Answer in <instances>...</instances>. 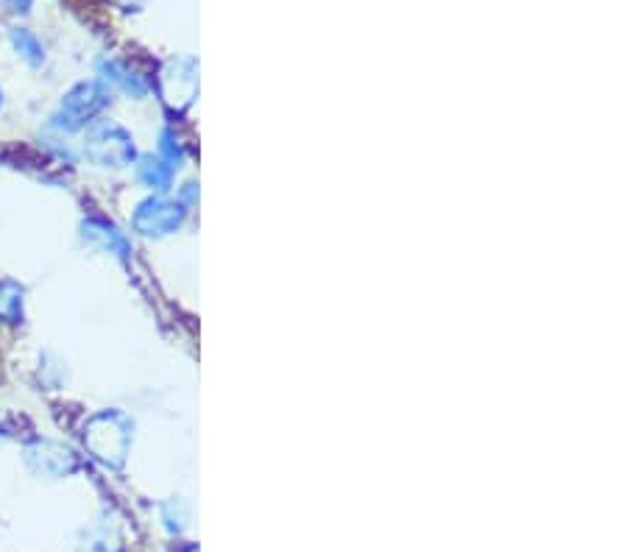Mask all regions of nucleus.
<instances>
[{"instance_id":"f257e3e1","label":"nucleus","mask_w":627,"mask_h":552,"mask_svg":"<svg viewBox=\"0 0 627 552\" xmlns=\"http://www.w3.org/2000/svg\"><path fill=\"white\" fill-rule=\"evenodd\" d=\"M131 444V424L126 416H120L118 410H107L98 416L89 419L84 424V446L93 452L95 461H101L107 466H123L126 452Z\"/></svg>"},{"instance_id":"f03ea898","label":"nucleus","mask_w":627,"mask_h":552,"mask_svg":"<svg viewBox=\"0 0 627 552\" xmlns=\"http://www.w3.org/2000/svg\"><path fill=\"white\" fill-rule=\"evenodd\" d=\"M112 96H109V87L104 82H82L73 89H67L65 98H62L60 109L51 120L60 131L73 134V131H82L93 123L104 109L109 107Z\"/></svg>"},{"instance_id":"7ed1b4c3","label":"nucleus","mask_w":627,"mask_h":552,"mask_svg":"<svg viewBox=\"0 0 627 552\" xmlns=\"http://www.w3.org/2000/svg\"><path fill=\"white\" fill-rule=\"evenodd\" d=\"M84 156L98 167H129L137 160L134 137L118 123H98L84 137Z\"/></svg>"},{"instance_id":"20e7f679","label":"nucleus","mask_w":627,"mask_h":552,"mask_svg":"<svg viewBox=\"0 0 627 552\" xmlns=\"http://www.w3.org/2000/svg\"><path fill=\"white\" fill-rule=\"evenodd\" d=\"M184 220H187V204L162 196L145 198L131 213V226L145 238H167L176 229H182Z\"/></svg>"},{"instance_id":"39448f33","label":"nucleus","mask_w":627,"mask_h":552,"mask_svg":"<svg viewBox=\"0 0 627 552\" xmlns=\"http://www.w3.org/2000/svg\"><path fill=\"white\" fill-rule=\"evenodd\" d=\"M156 87H160L162 104L173 112H182L193 104L198 89V65L196 59H171L162 65L160 78H156Z\"/></svg>"},{"instance_id":"423d86ee","label":"nucleus","mask_w":627,"mask_h":552,"mask_svg":"<svg viewBox=\"0 0 627 552\" xmlns=\"http://www.w3.org/2000/svg\"><path fill=\"white\" fill-rule=\"evenodd\" d=\"M82 238L84 243L93 246V249L104 251V255H112L118 260H126L129 257V240L126 235L120 232L118 226L109 224L104 218H87L82 224Z\"/></svg>"},{"instance_id":"0eeeda50","label":"nucleus","mask_w":627,"mask_h":552,"mask_svg":"<svg viewBox=\"0 0 627 552\" xmlns=\"http://www.w3.org/2000/svg\"><path fill=\"white\" fill-rule=\"evenodd\" d=\"M98 71H101V82L107 84V87H118L120 93H126V96L142 98L149 93V82H145V76H140V71L131 67L129 62L104 59L101 65H98Z\"/></svg>"},{"instance_id":"6e6552de","label":"nucleus","mask_w":627,"mask_h":552,"mask_svg":"<svg viewBox=\"0 0 627 552\" xmlns=\"http://www.w3.org/2000/svg\"><path fill=\"white\" fill-rule=\"evenodd\" d=\"M25 455H29V464L42 475L62 477L76 469V457L56 444H34Z\"/></svg>"},{"instance_id":"1a4fd4ad","label":"nucleus","mask_w":627,"mask_h":552,"mask_svg":"<svg viewBox=\"0 0 627 552\" xmlns=\"http://www.w3.org/2000/svg\"><path fill=\"white\" fill-rule=\"evenodd\" d=\"M25 315V291L12 280H0V321L9 327L23 324Z\"/></svg>"},{"instance_id":"9d476101","label":"nucleus","mask_w":627,"mask_h":552,"mask_svg":"<svg viewBox=\"0 0 627 552\" xmlns=\"http://www.w3.org/2000/svg\"><path fill=\"white\" fill-rule=\"evenodd\" d=\"M140 182L154 193H167L173 184V167L160 156H142L140 167H137Z\"/></svg>"},{"instance_id":"9b49d317","label":"nucleus","mask_w":627,"mask_h":552,"mask_svg":"<svg viewBox=\"0 0 627 552\" xmlns=\"http://www.w3.org/2000/svg\"><path fill=\"white\" fill-rule=\"evenodd\" d=\"M9 36H12V45H14V51H18L20 59H25L29 65H34V67L45 62V48H42L40 36H36L34 31L14 25L12 34Z\"/></svg>"},{"instance_id":"f8f14e48","label":"nucleus","mask_w":627,"mask_h":552,"mask_svg":"<svg viewBox=\"0 0 627 552\" xmlns=\"http://www.w3.org/2000/svg\"><path fill=\"white\" fill-rule=\"evenodd\" d=\"M160 160H165L167 165L176 171V167H182V162H184V151H182V145H179V140H173V134L171 131H162L160 134Z\"/></svg>"},{"instance_id":"ddd939ff","label":"nucleus","mask_w":627,"mask_h":552,"mask_svg":"<svg viewBox=\"0 0 627 552\" xmlns=\"http://www.w3.org/2000/svg\"><path fill=\"white\" fill-rule=\"evenodd\" d=\"M9 3H12L14 12H29L31 9V0H9Z\"/></svg>"},{"instance_id":"4468645a","label":"nucleus","mask_w":627,"mask_h":552,"mask_svg":"<svg viewBox=\"0 0 627 552\" xmlns=\"http://www.w3.org/2000/svg\"><path fill=\"white\" fill-rule=\"evenodd\" d=\"M123 7H126V12H137V7H140V3H137V0H123Z\"/></svg>"},{"instance_id":"2eb2a0df","label":"nucleus","mask_w":627,"mask_h":552,"mask_svg":"<svg viewBox=\"0 0 627 552\" xmlns=\"http://www.w3.org/2000/svg\"><path fill=\"white\" fill-rule=\"evenodd\" d=\"M0 439H7V430H3V427H0Z\"/></svg>"},{"instance_id":"dca6fc26","label":"nucleus","mask_w":627,"mask_h":552,"mask_svg":"<svg viewBox=\"0 0 627 552\" xmlns=\"http://www.w3.org/2000/svg\"><path fill=\"white\" fill-rule=\"evenodd\" d=\"M0 107H3V89H0Z\"/></svg>"}]
</instances>
